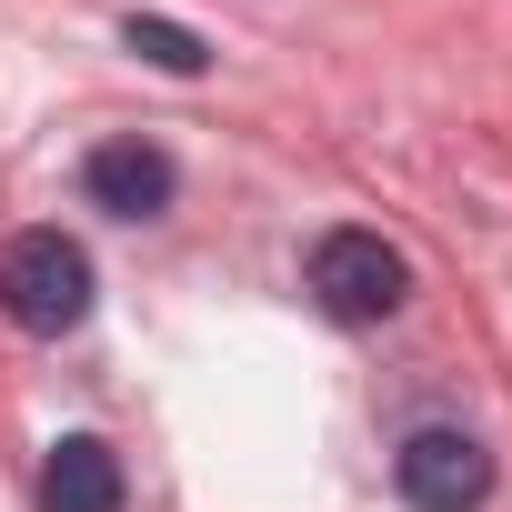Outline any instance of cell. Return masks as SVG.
<instances>
[{
    "label": "cell",
    "mask_w": 512,
    "mask_h": 512,
    "mask_svg": "<svg viewBox=\"0 0 512 512\" xmlns=\"http://www.w3.org/2000/svg\"><path fill=\"white\" fill-rule=\"evenodd\" d=\"M0 312H11L21 332L61 342L91 322V251L71 231H21L11 251H0Z\"/></svg>",
    "instance_id": "1"
},
{
    "label": "cell",
    "mask_w": 512,
    "mask_h": 512,
    "mask_svg": "<svg viewBox=\"0 0 512 512\" xmlns=\"http://www.w3.org/2000/svg\"><path fill=\"white\" fill-rule=\"evenodd\" d=\"M302 282H312V302H322L342 332H372V322H392V312L412 302V262H402L382 231H352V221L312 241V272H302Z\"/></svg>",
    "instance_id": "2"
},
{
    "label": "cell",
    "mask_w": 512,
    "mask_h": 512,
    "mask_svg": "<svg viewBox=\"0 0 512 512\" xmlns=\"http://www.w3.org/2000/svg\"><path fill=\"white\" fill-rule=\"evenodd\" d=\"M392 482H402L412 512H482V502H492V452H482L472 432H452V422H422V432L392 452Z\"/></svg>",
    "instance_id": "3"
},
{
    "label": "cell",
    "mask_w": 512,
    "mask_h": 512,
    "mask_svg": "<svg viewBox=\"0 0 512 512\" xmlns=\"http://www.w3.org/2000/svg\"><path fill=\"white\" fill-rule=\"evenodd\" d=\"M81 191H91L111 221H161L171 191H181V171H171L161 141H101V151L81 161Z\"/></svg>",
    "instance_id": "4"
},
{
    "label": "cell",
    "mask_w": 512,
    "mask_h": 512,
    "mask_svg": "<svg viewBox=\"0 0 512 512\" xmlns=\"http://www.w3.org/2000/svg\"><path fill=\"white\" fill-rule=\"evenodd\" d=\"M41 502H51V512H121V452H111L101 432H71V442H51Z\"/></svg>",
    "instance_id": "5"
},
{
    "label": "cell",
    "mask_w": 512,
    "mask_h": 512,
    "mask_svg": "<svg viewBox=\"0 0 512 512\" xmlns=\"http://www.w3.org/2000/svg\"><path fill=\"white\" fill-rule=\"evenodd\" d=\"M121 41H131L151 71H181V81L211 61V51H201V31H181V21H161V11H131V21H121Z\"/></svg>",
    "instance_id": "6"
}]
</instances>
